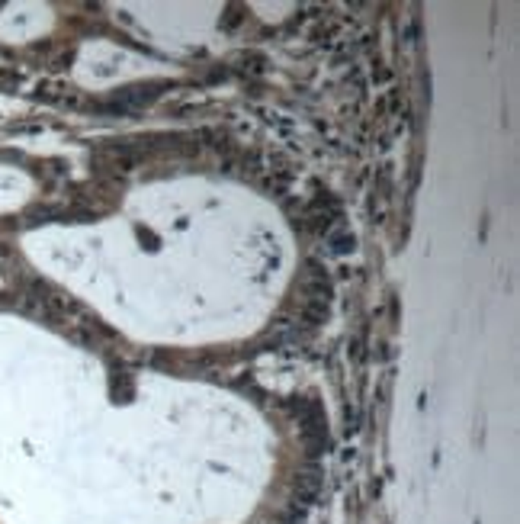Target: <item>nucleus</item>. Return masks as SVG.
<instances>
[{
	"label": "nucleus",
	"mask_w": 520,
	"mask_h": 524,
	"mask_svg": "<svg viewBox=\"0 0 520 524\" xmlns=\"http://www.w3.org/2000/svg\"><path fill=\"white\" fill-rule=\"evenodd\" d=\"M331 251L334 254L353 251V235H334V238H331Z\"/></svg>",
	"instance_id": "7ed1b4c3"
},
{
	"label": "nucleus",
	"mask_w": 520,
	"mask_h": 524,
	"mask_svg": "<svg viewBox=\"0 0 520 524\" xmlns=\"http://www.w3.org/2000/svg\"><path fill=\"white\" fill-rule=\"evenodd\" d=\"M135 232H139V238H141V242H148V251H158V238H154V235H151V232H145L141 225H139V229H135Z\"/></svg>",
	"instance_id": "20e7f679"
},
{
	"label": "nucleus",
	"mask_w": 520,
	"mask_h": 524,
	"mask_svg": "<svg viewBox=\"0 0 520 524\" xmlns=\"http://www.w3.org/2000/svg\"><path fill=\"white\" fill-rule=\"evenodd\" d=\"M110 389H112V399L116 402H129L132 393H135V386H132V376L122 370V367H112L110 373Z\"/></svg>",
	"instance_id": "f257e3e1"
},
{
	"label": "nucleus",
	"mask_w": 520,
	"mask_h": 524,
	"mask_svg": "<svg viewBox=\"0 0 520 524\" xmlns=\"http://www.w3.org/2000/svg\"><path fill=\"white\" fill-rule=\"evenodd\" d=\"M299 318H302L306 325H321V322L328 318V302L306 300V302H302V309H299Z\"/></svg>",
	"instance_id": "f03ea898"
},
{
	"label": "nucleus",
	"mask_w": 520,
	"mask_h": 524,
	"mask_svg": "<svg viewBox=\"0 0 520 524\" xmlns=\"http://www.w3.org/2000/svg\"><path fill=\"white\" fill-rule=\"evenodd\" d=\"M238 23H241V13H234V7H232V10H228V17L222 19V26H225V29H234Z\"/></svg>",
	"instance_id": "39448f33"
}]
</instances>
